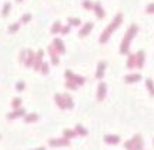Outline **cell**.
<instances>
[{
	"instance_id": "83f0119b",
	"label": "cell",
	"mask_w": 154,
	"mask_h": 150,
	"mask_svg": "<svg viewBox=\"0 0 154 150\" xmlns=\"http://www.w3.org/2000/svg\"><path fill=\"white\" fill-rule=\"evenodd\" d=\"M68 24L70 26H80L81 24V20L79 17H70L68 19Z\"/></svg>"
},
{
	"instance_id": "f1b7e54d",
	"label": "cell",
	"mask_w": 154,
	"mask_h": 150,
	"mask_svg": "<svg viewBox=\"0 0 154 150\" xmlns=\"http://www.w3.org/2000/svg\"><path fill=\"white\" fill-rule=\"evenodd\" d=\"M10 9H12V4L10 3H4V6H3V10H1V16L6 17L9 15V12H10Z\"/></svg>"
},
{
	"instance_id": "3957f363",
	"label": "cell",
	"mask_w": 154,
	"mask_h": 150,
	"mask_svg": "<svg viewBox=\"0 0 154 150\" xmlns=\"http://www.w3.org/2000/svg\"><path fill=\"white\" fill-rule=\"evenodd\" d=\"M64 77H66V80L68 82H73L74 84H77V86H83L86 83V79L83 76H79V74H74L71 70H66L64 72Z\"/></svg>"
},
{
	"instance_id": "ab89813d",
	"label": "cell",
	"mask_w": 154,
	"mask_h": 150,
	"mask_svg": "<svg viewBox=\"0 0 154 150\" xmlns=\"http://www.w3.org/2000/svg\"><path fill=\"white\" fill-rule=\"evenodd\" d=\"M16 1H19V3H20V1H23V0H16Z\"/></svg>"
},
{
	"instance_id": "ffe728a7",
	"label": "cell",
	"mask_w": 154,
	"mask_h": 150,
	"mask_svg": "<svg viewBox=\"0 0 154 150\" xmlns=\"http://www.w3.org/2000/svg\"><path fill=\"white\" fill-rule=\"evenodd\" d=\"M37 120H39V115H36V113H30V115H26L24 116V122L26 123H34Z\"/></svg>"
},
{
	"instance_id": "ac0fdd59",
	"label": "cell",
	"mask_w": 154,
	"mask_h": 150,
	"mask_svg": "<svg viewBox=\"0 0 154 150\" xmlns=\"http://www.w3.org/2000/svg\"><path fill=\"white\" fill-rule=\"evenodd\" d=\"M94 13H96V16L99 17V19H103L104 17V10H103V7L100 6V3H94Z\"/></svg>"
},
{
	"instance_id": "4fadbf2b",
	"label": "cell",
	"mask_w": 154,
	"mask_h": 150,
	"mask_svg": "<svg viewBox=\"0 0 154 150\" xmlns=\"http://www.w3.org/2000/svg\"><path fill=\"white\" fill-rule=\"evenodd\" d=\"M126 83H137V82H140L141 80V74H138V73H131V74H127L126 76Z\"/></svg>"
},
{
	"instance_id": "4316f807",
	"label": "cell",
	"mask_w": 154,
	"mask_h": 150,
	"mask_svg": "<svg viewBox=\"0 0 154 150\" xmlns=\"http://www.w3.org/2000/svg\"><path fill=\"white\" fill-rule=\"evenodd\" d=\"M20 22H16V23H13V24H10L9 26V33H16L17 30L20 29Z\"/></svg>"
},
{
	"instance_id": "8fae6325",
	"label": "cell",
	"mask_w": 154,
	"mask_h": 150,
	"mask_svg": "<svg viewBox=\"0 0 154 150\" xmlns=\"http://www.w3.org/2000/svg\"><path fill=\"white\" fill-rule=\"evenodd\" d=\"M104 142L107 144H119L120 143V137L116 134H106L104 136Z\"/></svg>"
},
{
	"instance_id": "f35d334b",
	"label": "cell",
	"mask_w": 154,
	"mask_h": 150,
	"mask_svg": "<svg viewBox=\"0 0 154 150\" xmlns=\"http://www.w3.org/2000/svg\"><path fill=\"white\" fill-rule=\"evenodd\" d=\"M36 150H46L44 147H39V149H36Z\"/></svg>"
},
{
	"instance_id": "d6a6232c",
	"label": "cell",
	"mask_w": 154,
	"mask_h": 150,
	"mask_svg": "<svg viewBox=\"0 0 154 150\" xmlns=\"http://www.w3.org/2000/svg\"><path fill=\"white\" fill-rule=\"evenodd\" d=\"M124 146H126V149H127V150H136V149H134V144H133V142H131V140H127V142L124 143Z\"/></svg>"
},
{
	"instance_id": "5bb4252c",
	"label": "cell",
	"mask_w": 154,
	"mask_h": 150,
	"mask_svg": "<svg viewBox=\"0 0 154 150\" xmlns=\"http://www.w3.org/2000/svg\"><path fill=\"white\" fill-rule=\"evenodd\" d=\"M53 46H54V49L59 51V54H63L66 51V47H64V44H63V42L60 39H54L53 40Z\"/></svg>"
},
{
	"instance_id": "2e32d148",
	"label": "cell",
	"mask_w": 154,
	"mask_h": 150,
	"mask_svg": "<svg viewBox=\"0 0 154 150\" xmlns=\"http://www.w3.org/2000/svg\"><path fill=\"white\" fill-rule=\"evenodd\" d=\"M106 62H100L99 65H97V72H96V77L100 80L103 79V76H104V70H106Z\"/></svg>"
},
{
	"instance_id": "d590c367",
	"label": "cell",
	"mask_w": 154,
	"mask_h": 150,
	"mask_svg": "<svg viewBox=\"0 0 154 150\" xmlns=\"http://www.w3.org/2000/svg\"><path fill=\"white\" fill-rule=\"evenodd\" d=\"M70 27H71L70 24H68V26H61L60 33H61V34H68V33H70Z\"/></svg>"
},
{
	"instance_id": "74e56055",
	"label": "cell",
	"mask_w": 154,
	"mask_h": 150,
	"mask_svg": "<svg viewBox=\"0 0 154 150\" xmlns=\"http://www.w3.org/2000/svg\"><path fill=\"white\" fill-rule=\"evenodd\" d=\"M26 54H27V50H21V53H20V62L24 63V60H26Z\"/></svg>"
},
{
	"instance_id": "cb8c5ba5",
	"label": "cell",
	"mask_w": 154,
	"mask_h": 150,
	"mask_svg": "<svg viewBox=\"0 0 154 150\" xmlns=\"http://www.w3.org/2000/svg\"><path fill=\"white\" fill-rule=\"evenodd\" d=\"M63 137H66L67 140L74 139V137H76V132H74V130H70V129H66V130L63 132Z\"/></svg>"
},
{
	"instance_id": "8d00e7d4",
	"label": "cell",
	"mask_w": 154,
	"mask_h": 150,
	"mask_svg": "<svg viewBox=\"0 0 154 150\" xmlns=\"http://www.w3.org/2000/svg\"><path fill=\"white\" fill-rule=\"evenodd\" d=\"M29 20H32V15H24V16L20 19V23H27Z\"/></svg>"
},
{
	"instance_id": "277c9868",
	"label": "cell",
	"mask_w": 154,
	"mask_h": 150,
	"mask_svg": "<svg viewBox=\"0 0 154 150\" xmlns=\"http://www.w3.org/2000/svg\"><path fill=\"white\" fill-rule=\"evenodd\" d=\"M49 144L51 147H60V146H68L70 140H67L66 137H60V139H50Z\"/></svg>"
},
{
	"instance_id": "7a4b0ae2",
	"label": "cell",
	"mask_w": 154,
	"mask_h": 150,
	"mask_svg": "<svg viewBox=\"0 0 154 150\" xmlns=\"http://www.w3.org/2000/svg\"><path fill=\"white\" fill-rule=\"evenodd\" d=\"M137 32H138V27H137L136 24H131V26L128 27V30L126 32V36L123 37V42H121V44H120V53H121V54H128L130 44H131V42H133L134 36L137 34Z\"/></svg>"
},
{
	"instance_id": "7402d4cb",
	"label": "cell",
	"mask_w": 154,
	"mask_h": 150,
	"mask_svg": "<svg viewBox=\"0 0 154 150\" xmlns=\"http://www.w3.org/2000/svg\"><path fill=\"white\" fill-rule=\"evenodd\" d=\"M21 103H23V100L21 97H15V99L12 100V107L16 110V109H20L21 107Z\"/></svg>"
},
{
	"instance_id": "5b68a950",
	"label": "cell",
	"mask_w": 154,
	"mask_h": 150,
	"mask_svg": "<svg viewBox=\"0 0 154 150\" xmlns=\"http://www.w3.org/2000/svg\"><path fill=\"white\" fill-rule=\"evenodd\" d=\"M106 94H107V84L104 83V82H100V83H99V87H97V100H99V101L104 100Z\"/></svg>"
},
{
	"instance_id": "30bf717a",
	"label": "cell",
	"mask_w": 154,
	"mask_h": 150,
	"mask_svg": "<svg viewBox=\"0 0 154 150\" xmlns=\"http://www.w3.org/2000/svg\"><path fill=\"white\" fill-rule=\"evenodd\" d=\"M24 116H26V112H24V109H23V107H20V109H16L15 112L9 113V115H7V119H9V120H15V119L24 117Z\"/></svg>"
},
{
	"instance_id": "9c48e42d",
	"label": "cell",
	"mask_w": 154,
	"mask_h": 150,
	"mask_svg": "<svg viewBox=\"0 0 154 150\" xmlns=\"http://www.w3.org/2000/svg\"><path fill=\"white\" fill-rule=\"evenodd\" d=\"M34 59H36V53H34L33 50H27L26 60H24V66H26V67H33Z\"/></svg>"
},
{
	"instance_id": "44dd1931",
	"label": "cell",
	"mask_w": 154,
	"mask_h": 150,
	"mask_svg": "<svg viewBox=\"0 0 154 150\" xmlns=\"http://www.w3.org/2000/svg\"><path fill=\"white\" fill-rule=\"evenodd\" d=\"M63 96H64V100H66V106H67V109H73V107H74V101H73V99H71V96H70L68 93L63 94Z\"/></svg>"
},
{
	"instance_id": "1f68e13d",
	"label": "cell",
	"mask_w": 154,
	"mask_h": 150,
	"mask_svg": "<svg viewBox=\"0 0 154 150\" xmlns=\"http://www.w3.org/2000/svg\"><path fill=\"white\" fill-rule=\"evenodd\" d=\"M66 87H67L68 90H77V84H74L73 82H68V80H66Z\"/></svg>"
},
{
	"instance_id": "f546056e",
	"label": "cell",
	"mask_w": 154,
	"mask_h": 150,
	"mask_svg": "<svg viewBox=\"0 0 154 150\" xmlns=\"http://www.w3.org/2000/svg\"><path fill=\"white\" fill-rule=\"evenodd\" d=\"M83 7L86 10H93L94 9V3L90 1V0H83Z\"/></svg>"
},
{
	"instance_id": "8992f818",
	"label": "cell",
	"mask_w": 154,
	"mask_h": 150,
	"mask_svg": "<svg viewBox=\"0 0 154 150\" xmlns=\"http://www.w3.org/2000/svg\"><path fill=\"white\" fill-rule=\"evenodd\" d=\"M49 53H50V59H51V65H54V66H57L59 63H60V60H59V51L54 49V46L50 44L49 46Z\"/></svg>"
},
{
	"instance_id": "4dcf8cb0",
	"label": "cell",
	"mask_w": 154,
	"mask_h": 150,
	"mask_svg": "<svg viewBox=\"0 0 154 150\" xmlns=\"http://www.w3.org/2000/svg\"><path fill=\"white\" fill-rule=\"evenodd\" d=\"M41 74H49V63L43 62V65L40 66V70H39Z\"/></svg>"
},
{
	"instance_id": "836d02e7",
	"label": "cell",
	"mask_w": 154,
	"mask_h": 150,
	"mask_svg": "<svg viewBox=\"0 0 154 150\" xmlns=\"http://www.w3.org/2000/svg\"><path fill=\"white\" fill-rule=\"evenodd\" d=\"M146 12H147L148 15H154V3H150V4L146 7Z\"/></svg>"
},
{
	"instance_id": "e575fe53",
	"label": "cell",
	"mask_w": 154,
	"mask_h": 150,
	"mask_svg": "<svg viewBox=\"0 0 154 150\" xmlns=\"http://www.w3.org/2000/svg\"><path fill=\"white\" fill-rule=\"evenodd\" d=\"M24 87H26L24 82H19V83L16 84V90H17V92H23V90H24Z\"/></svg>"
},
{
	"instance_id": "ba28073f",
	"label": "cell",
	"mask_w": 154,
	"mask_h": 150,
	"mask_svg": "<svg viewBox=\"0 0 154 150\" xmlns=\"http://www.w3.org/2000/svg\"><path fill=\"white\" fill-rule=\"evenodd\" d=\"M144 62H146V53H144V50H138L136 53V66L141 69L144 66Z\"/></svg>"
},
{
	"instance_id": "d4e9b609",
	"label": "cell",
	"mask_w": 154,
	"mask_h": 150,
	"mask_svg": "<svg viewBox=\"0 0 154 150\" xmlns=\"http://www.w3.org/2000/svg\"><path fill=\"white\" fill-rule=\"evenodd\" d=\"M146 87L148 89L150 94L154 97V82L151 80V79H147V80H146Z\"/></svg>"
},
{
	"instance_id": "603a6c76",
	"label": "cell",
	"mask_w": 154,
	"mask_h": 150,
	"mask_svg": "<svg viewBox=\"0 0 154 150\" xmlns=\"http://www.w3.org/2000/svg\"><path fill=\"white\" fill-rule=\"evenodd\" d=\"M60 30H61V23L60 22H56L53 26H51V29H50V32L53 34H57V33H60Z\"/></svg>"
},
{
	"instance_id": "484cf974",
	"label": "cell",
	"mask_w": 154,
	"mask_h": 150,
	"mask_svg": "<svg viewBox=\"0 0 154 150\" xmlns=\"http://www.w3.org/2000/svg\"><path fill=\"white\" fill-rule=\"evenodd\" d=\"M74 132H76V134H80V136H87V130H86V127H83L81 124H77L76 129H74Z\"/></svg>"
},
{
	"instance_id": "52a82bcc",
	"label": "cell",
	"mask_w": 154,
	"mask_h": 150,
	"mask_svg": "<svg viewBox=\"0 0 154 150\" xmlns=\"http://www.w3.org/2000/svg\"><path fill=\"white\" fill-rule=\"evenodd\" d=\"M43 56H44V51L43 50H39L36 53V59H34V65H33L34 70H40V66L43 65Z\"/></svg>"
},
{
	"instance_id": "d6986e66",
	"label": "cell",
	"mask_w": 154,
	"mask_h": 150,
	"mask_svg": "<svg viewBox=\"0 0 154 150\" xmlns=\"http://www.w3.org/2000/svg\"><path fill=\"white\" fill-rule=\"evenodd\" d=\"M136 66V54L133 53H128V59H127V67L128 69H133Z\"/></svg>"
},
{
	"instance_id": "9a60e30c",
	"label": "cell",
	"mask_w": 154,
	"mask_h": 150,
	"mask_svg": "<svg viewBox=\"0 0 154 150\" xmlns=\"http://www.w3.org/2000/svg\"><path fill=\"white\" fill-rule=\"evenodd\" d=\"M131 142H133L134 149H136V150H143V139H141V136H140V134H136V136L131 139Z\"/></svg>"
},
{
	"instance_id": "e0dca14e",
	"label": "cell",
	"mask_w": 154,
	"mask_h": 150,
	"mask_svg": "<svg viewBox=\"0 0 154 150\" xmlns=\"http://www.w3.org/2000/svg\"><path fill=\"white\" fill-rule=\"evenodd\" d=\"M93 26H94L93 23H86L84 26L81 27V30H80V37H86L87 34L93 30Z\"/></svg>"
},
{
	"instance_id": "60d3db41",
	"label": "cell",
	"mask_w": 154,
	"mask_h": 150,
	"mask_svg": "<svg viewBox=\"0 0 154 150\" xmlns=\"http://www.w3.org/2000/svg\"><path fill=\"white\" fill-rule=\"evenodd\" d=\"M153 143H154V140H153Z\"/></svg>"
},
{
	"instance_id": "7c38bea8",
	"label": "cell",
	"mask_w": 154,
	"mask_h": 150,
	"mask_svg": "<svg viewBox=\"0 0 154 150\" xmlns=\"http://www.w3.org/2000/svg\"><path fill=\"white\" fill-rule=\"evenodd\" d=\"M54 101H56V104H57L61 110L67 109V106H66V100H64V96H63V94H54Z\"/></svg>"
},
{
	"instance_id": "6da1fadb",
	"label": "cell",
	"mask_w": 154,
	"mask_h": 150,
	"mask_svg": "<svg viewBox=\"0 0 154 150\" xmlns=\"http://www.w3.org/2000/svg\"><path fill=\"white\" fill-rule=\"evenodd\" d=\"M121 23H123V15L119 13V15H116V17L113 19V22H111V23H110V24L104 29V32L102 33L100 39H99V40H100V43H103V44H104V43H107V42H108V39H110V36L116 32V29L119 27Z\"/></svg>"
}]
</instances>
